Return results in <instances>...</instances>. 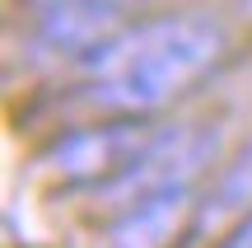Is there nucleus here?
Masks as SVG:
<instances>
[{
  "instance_id": "7ed1b4c3",
  "label": "nucleus",
  "mask_w": 252,
  "mask_h": 248,
  "mask_svg": "<svg viewBox=\"0 0 252 248\" xmlns=\"http://www.w3.org/2000/svg\"><path fill=\"white\" fill-rule=\"evenodd\" d=\"M201 211L196 187H173V192H154L145 202L117 211V220L103 234V248H173L191 215Z\"/></svg>"
},
{
  "instance_id": "0eeeda50",
  "label": "nucleus",
  "mask_w": 252,
  "mask_h": 248,
  "mask_svg": "<svg viewBox=\"0 0 252 248\" xmlns=\"http://www.w3.org/2000/svg\"><path fill=\"white\" fill-rule=\"evenodd\" d=\"M24 5H33L37 14H42V9H56V5H80V0H24ZM112 5H126V0H112Z\"/></svg>"
},
{
  "instance_id": "39448f33",
  "label": "nucleus",
  "mask_w": 252,
  "mask_h": 248,
  "mask_svg": "<svg viewBox=\"0 0 252 248\" xmlns=\"http://www.w3.org/2000/svg\"><path fill=\"white\" fill-rule=\"evenodd\" d=\"M248 211H252V145L215 178L210 197L201 202V211H196V225H224V220L248 215Z\"/></svg>"
},
{
  "instance_id": "20e7f679",
  "label": "nucleus",
  "mask_w": 252,
  "mask_h": 248,
  "mask_svg": "<svg viewBox=\"0 0 252 248\" xmlns=\"http://www.w3.org/2000/svg\"><path fill=\"white\" fill-rule=\"evenodd\" d=\"M122 28H126L122 5H112V0H80V5L42 9L37 33H42L47 47H56V52H75L84 61L94 47H103L112 33H122Z\"/></svg>"
},
{
  "instance_id": "f257e3e1",
  "label": "nucleus",
  "mask_w": 252,
  "mask_h": 248,
  "mask_svg": "<svg viewBox=\"0 0 252 248\" xmlns=\"http://www.w3.org/2000/svg\"><path fill=\"white\" fill-rule=\"evenodd\" d=\"M224 56V28L210 14H163L112 33L84 56L89 103L112 117H150L187 94Z\"/></svg>"
},
{
  "instance_id": "423d86ee",
  "label": "nucleus",
  "mask_w": 252,
  "mask_h": 248,
  "mask_svg": "<svg viewBox=\"0 0 252 248\" xmlns=\"http://www.w3.org/2000/svg\"><path fill=\"white\" fill-rule=\"evenodd\" d=\"M220 248H252V211H248V215H238V225L229 230V239L220 244Z\"/></svg>"
},
{
  "instance_id": "f03ea898",
  "label": "nucleus",
  "mask_w": 252,
  "mask_h": 248,
  "mask_svg": "<svg viewBox=\"0 0 252 248\" xmlns=\"http://www.w3.org/2000/svg\"><path fill=\"white\" fill-rule=\"evenodd\" d=\"M154 131L159 127H150L145 117H112V122H98V127H80L70 136L52 141L42 164L56 169L75 187H103L150 145Z\"/></svg>"
}]
</instances>
